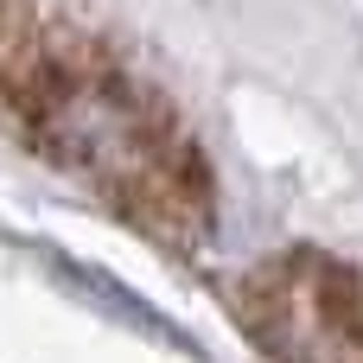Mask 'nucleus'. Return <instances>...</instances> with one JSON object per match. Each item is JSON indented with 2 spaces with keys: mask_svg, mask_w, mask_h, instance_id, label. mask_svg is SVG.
I'll list each match as a JSON object with an SVG mask.
<instances>
[{
  "mask_svg": "<svg viewBox=\"0 0 363 363\" xmlns=\"http://www.w3.org/2000/svg\"><path fill=\"white\" fill-rule=\"evenodd\" d=\"M32 121L77 172L108 185L115 204H128L140 223H153L166 236L204 230L198 160L185 153L172 121L108 64H96V57L51 64V83L32 102Z\"/></svg>",
  "mask_w": 363,
  "mask_h": 363,
  "instance_id": "nucleus-1",
  "label": "nucleus"
},
{
  "mask_svg": "<svg viewBox=\"0 0 363 363\" xmlns=\"http://www.w3.org/2000/svg\"><path fill=\"white\" fill-rule=\"evenodd\" d=\"M242 313L287 363H363V281L332 262L300 255L287 268H268L249 287Z\"/></svg>",
  "mask_w": 363,
  "mask_h": 363,
  "instance_id": "nucleus-2",
  "label": "nucleus"
}]
</instances>
